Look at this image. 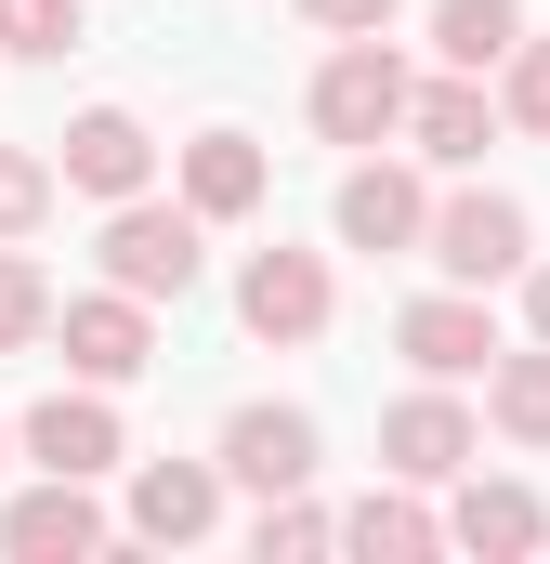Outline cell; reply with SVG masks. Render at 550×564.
<instances>
[{"instance_id":"obj_1","label":"cell","mask_w":550,"mask_h":564,"mask_svg":"<svg viewBox=\"0 0 550 564\" xmlns=\"http://www.w3.org/2000/svg\"><path fill=\"white\" fill-rule=\"evenodd\" d=\"M106 276L144 289V302H184V289L210 276V210H197V197H184V210H170V197H119V210H106Z\"/></svg>"},{"instance_id":"obj_2","label":"cell","mask_w":550,"mask_h":564,"mask_svg":"<svg viewBox=\"0 0 550 564\" xmlns=\"http://www.w3.org/2000/svg\"><path fill=\"white\" fill-rule=\"evenodd\" d=\"M407 106H419V79H407V53H394V26H381V40H341V53L315 66V132L328 144H394Z\"/></svg>"},{"instance_id":"obj_3","label":"cell","mask_w":550,"mask_h":564,"mask_svg":"<svg viewBox=\"0 0 550 564\" xmlns=\"http://www.w3.org/2000/svg\"><path fill=\"white\" fill-rule=\"evenodd\" d=\"M432 263L459 289H498L538 263V224H525V197H498V184H459V197H432Z\"/></svg>"},{"instance_id":"obj_4","label":"cell","mask_w":550,"mask_h":564,"mask_svg":"<svg viewBox=\"0 0 550 564\" xmlns=\"http://www.w3.org/2000/svg\"><path fill=\"white\" fill-rule=\"evenodd\" d=\"M394 355H407L419 381H472V368H498L512 341H498V315H485V289H419L407 315H394Z\"/></svg>"},{"instance_id":"obj_5","label":"cell","mask_w":550,"mask_h":564,"mask_svg":"<svg viewBox=\"0 0 550 564\" xmlns=\"http://www.w3.org/2000/svg\"><path fill=\"white\" fill-rule=\"evenodd\" d=\"M53 341H66V368H79V381H106V394L157 368V328H144V289H119V276H106V289H79V302L53 315Z\"/></svg>"},{"instance_id":"obj_6","label":"cell","mask_w":550,"mask_h":564,"mask_svg":"<svg viewBox=\"0 0 550 564\" xmlns=\"http://www.w3.org/2000/svg\"><path fill=\"white\" fill-rule=\"evenodd\" d=\"M328 250H250V276H237V328L250 341H328Z\"/></svg>"},{"instance_id":"obj_7","label":"cell","mask_w":550,"mask_h":564,"mask_svg":"<svg viewBox=\"0 0 550 564\" xmlns=\"http://www.w3.org/2000/svg\"><path fill=\"white\" fill-rule=\"evenodd\" d=\"M223 486H237L223 459H144L132 473V539L144 552H197L223 525Z\"/></svg>"},{"instance_id":"obj_8","label":"cell","mask_w":550,"mask_h":564,"mask_svg":"<svg viewBox=\"0 0 550 564\" xmlns=\"http://www.w3.org/2000/svg\"><path fill=\"white\" fill-rule=\"evenodd\" d=\"M53 171H66L79 197H106V210H119V197H144V184H157V132H144L132 106H79Z\"/></svg>"},{"instance_id":"obj_9","label":"cell","mask_w":550,"mask_h":564,"mask_svg":"<svg viewBox=\"0 0 550 564\" xmlns=\"http://www.w3.org/2000/svg\"><path fill=\"white\" fill-rule=\"evenodd\" d=\"M341 250H367V263H394V250H432V197H419V171H394V158L341 171Z\"/></svg>"},{"instance_id":"obj_10","label":"cell","mask_w":550,"mask_h":564,"mask_svg":"<svg viewBox=\"0 0 550 564\" xmlns=\"http://www.w3.org/2000/svg\"><path fill=\"white\" fill-rule=\"evenodd\" d=\"M0 552H13V564H79V552H106L92 486H79V473H40V486L0 512Z\"/></svg>"},{"instance_id":"obj_11","label":"cell","mask_w":550,"mask_h":564,"mask_svg":"<svg viewBox=\"0 0 550 564\" xmlns=\"http://www.w3.org/2000/svg\"><path fill=\"white\" fill-rule=\"evenodd\" d=\"M26 459H40V473H79V486L119 473L132 433H119V408H106V381H92V394H40V408H26Z\"/></svg>"},{"instance_id":"obj_12","label":"cell","mask_w":550,"mask_h":564,"mask_svg":"<svg viewBox=\"0 0 550 564\" xmlns=\"http://www.w3.org/2000/svg\"><path fill=\"white\" fill-rule=\"evenodd\" d=\"M498 132H512V119H498V93H485L472 66H446V79H419V106H407V144L432 158V171H472V158H485Z\"/></svg>"},{"instance_id":"obj_13","label":"cell","mask_w":550,"mask_h":564,"mask_svg":"<svg viewBox=\"0 0 550 564\" xmlns=\"http://www.w3.org/2000/svg\"><path fill=\"white\" fill-rule=\"evenodd\" d=\"M472 446H485V433H472V408L432 381V394H407V408L381 421V473H407V486H446V473H472Z\"/></svg>"},{"instance_id":"obj_14","label":"cell","mask_w":550,"mask_h":564,"mask_svg":"<svg viewBox=\"0 0 550 564\" xmlns=\"http://www.w3.org/2000/svg\"><path fill=\"white\" fill-rule=\"evenodd\" d=\"M223 473H237L250 499L315 486V408H237V421H223Z\"/></svg>"},{"instance_id":"obj_15","label":"cell","mask_w":550,"mask_h":564,"mask_svg":"<svg viewBox=\"0 0 550 564\" xmlns=\"http://www.w3.org/2000/svg\"><path fill=\"white\" fill-rule=\"evenodd\" d=\"M263 144L250 132H197L184 144V197H197V210H210V224H250V210H263Z\"/></svg>"},{"instance_id":"obj_16","label":"cell","mask_w":550,"mask_h":564,"mask_svg":"<svg viewBox=\"0 0 550 564\" xmlns=\"http://www.w3.org/2000/svg\"><path fill=\"white\" fill-rule=\"evenodd\" d=\"M446 539H459V552H485V564H512V552H538V539H550V512L525 499V486H459Z\"/></svg>"},{"instance_id":"obj_17","label":"cell","mask_w":550,"mask_h":564,"mask_svg":"<svg viewBox=\"0 0 550 564\" xmlns=\"http://www.w3.org/2000/svg\"><path fill=\"white\" fill-rule=\"evenodd\" d=\"M432 53L472 66V79L512 66V53H525V0H432Z\"/></svg>"},{"instance_id":"obj_18","label":"cell","mask_w":550,"mask_h":564,"mask_svg":"<svg viewBox=\"0 0 550 564\" xmlns=\"http://www.w3.org/2000/svg\"><path fill=\"white\" fill-rule=\"evenodd\" d=\"M341 539H354V552H381V564H419V552H446V525H432V512L407 499V473H394L381 499H354V512H341Z\"/></svg>"},{"instance_id":"obj_19","label":"cell","mask_w":550,"mask_h":564,"mask_svg":"<svg viewBox=\"0 0 550 564\" xmlns=\"http://www.w3.org/2000/svg\"><path fill=\"white\" fill-rule=\"evenodd\" d=\"M485 421L512 433V446H550V341H525V355L485 368Z\"/></svg>"},{"instance_id":"obj_20","label":"cell","mask_w":550,"mask_h":564,"mask_svg":"<svg viewBox=\"0 0 550 564\" xmlns=\"http://www.w3.org/2000/svg\"><path fill=\"white\" fill-rule=\"evenodd\" d=\"M53 315H66V302H53V276H40V263H26V237H0V355L53 341Z\"/></svg>"},{"instance_id":"obj_21","label":"cell","mask_w":550,"mask_h":564,"mask_svg":"<svg viewBox=\"0 0 550 564\" xmlns=\"http://www.w3.org/2000/svg\"><path fill=\"white\" fill-rule=\"evenodd\" d=\"M53 184H66V171H53L40 144H0V237H40V224H53Z\"/></svg>"},{"instance_id":"obj_22","label":"cell","mask_w":550,"mask_h":564,"mask_svg":"<svg viewBox=\"0 0 550 564\" xmlns=\"http://www.w3.org/2000/svg\"><path fill=\"white\" fill-rule=\"evenodd\" d=\"M328 539H341V512H315L301 486L263 499V525H250V552H263V564H301V552H328Z\"/></svg>"},{"instance_id":"obj_23","label":"cell","mask_w":550,"mask_h":564,"mask_svg":"<svg viewBox=\"0 0 550 564\" xmlns=\"http://www.w3.org/2000/svg\"><path fill=\"white\" fill-rule=\"evenodd\" d=\"M498 119H512V132H538V144H550V26H525V53L498 66Z\"/></svg>"},{"instance_id":"obj_24","label":"cell","mask_w":550,"mask_h":564,"mask_svg":"<svg viewBox=\"0 0 550 564\" xmlns=\"http://www.w3.org/2000/svg\"><path fill=\"white\" fill-rule=\"evenodd\" d=\"M0 53H26V66L79 53V0H0Z\"/></svg>"},{"instance_id":"obj_25","label":"cell","mask_w":550,"mask_h":564,"mask_svg":"<svg viewBox=\"0 0 550 564\" xmlns=\"http://www.w3.org/2000/svg\"><path fill=\"white\" fill-rule=\"evenodd\" d=\"M407 0H301V26H328V40H381Z\"/></svg>"},{"instance_id":"obj_26","label":"cell","mask_w":550,"mask_h":564,"mask_svg":"<svg viewBox=\"0 0 550 564\" xmlns=\"http://www.w3.org/2000/svg\"><path fill=\"white\" fill-rule=\"evenodd\" d=\"M525 328L550 341V263H525Z\"/></svg>"},{"instance_id":"obj_27","label":"cell","mask_w":550,"mask_h":564,"mask_svg":"<svg viewBox=\"0 0 550 564\" xmlns=\"http://www.w3.org/2000/svg\"><path fill=\"white\" fill-rule=\"evenodd\" d=\"M0 446H13V433H0Z\"/></svg>"}]
</instances>
